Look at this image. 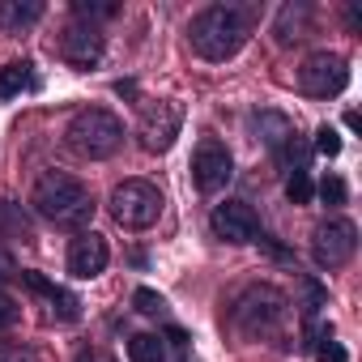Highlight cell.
<instances>
[{"label":"cell","instance_id":"1","mask_svg":"<svg viewBox=\"0 0 362 362\" xmlns=\"http://www.w3.org/2000/svg\"><path fill=\"white\" fill-rule=\"evenodd\" d=\"M247 35H252V18L239 5H209L192 18V30H188L197 56L205 60H230L247 43Z\"/></svg>","mask_w":362,"mask_h":362},{"label":"cell","instance_id":"2","mask_svg":"<svg viewBox=\"0 0 362 362\" xmlns=\"http://www.w3.org/2000/svg\"><path fill=\"white\" fill-rule=\"evenodd\" d=\"M35 214L47 218L52 226H86L94 218V197L81 179L64 175V170H47L39 184H35V197H30Z\"/></svg>","mask_w":362,"mask_h":362},{"label":"cell","instance_id":"3","mask_svg":"<svg viewBox=\"0 0 362 362\" xmlns=\"http://www.w3.org/2000/svg\"><path fill=\"white\" fill-rule=\"evenodd\" d=\"M286 311H290V303H286L281 290H273V286H247V290L235 298V307H230V324H235L247 341H264V337L281 332Z\"/></svg>","mask_w":362,"mask_h":362},{"label":"cell","instance_id":"4","mask_svg":"<svg viewBox=\"0 0 362 362\" xmlns=\"http://www.w3.org/2000/svg\"><path fill=\"white\" fill-rule=\"evenodd\" d=\"M69 145L81 158H111L124 145V124L103 107H86L69 119Z\"/></svg>","mask_w":362,"mask_h":362},{"label":"cell","instance_id":"5","mask_svg":"<svg viewBox=\"0 0 362 362\" xmlns=\"http://www.w3.org/2000/svg\"><path fill=\"white\" fill-rule=\"evenodd\" d=\"M111 218L124 230H145L162 218V192L149 184V179H124V184L111 192Z\"/></svg>","mask_w":362,"mask_h":362},{"label":"cell","instance_id":"6","mask_svg":"<svg viewBox=\"0 0 362 362\" xmlns=\"http://www.w3.org/2000/svg\"><path fill=\"white\" fill-rule=\"evenodd\" d=\"M184 128V103L175 98H162V103H145L141 107V124H136V136L149 153H166Z\"/></svg>","mask_w":362,"mask_h":362},{"label":"cell","instance_id":"7","mask_svg":"<svg viewBox=\"0 0 362 362\" xmlns=\"http://www.w3.org/2000/svg\"><path fill=\"white\" fill-rule=\"evenodd\" d=\"M298 86H303V94H311V98H337V94L349 86V64H345V56H337V52H315V56H307L303 69H298Z\"/></svg>","mask_w":362,"mask_h":362},{"label":"cell","instance_id":"8","mask_svg":"<svg viewBox=\"0 0 362 362\" xmlns=\"http://www.w3.org/2000/svg\"><path fill=\"white\" fill-rule=\"evenodd\" d=\"M358 252V226L349 218H328L315 226V239H311V256L320 269H341L349 264Z\"/></svg>","mask_w":362,"mask_h":362},{"label":"cell","instance_id":"9","mask_svg":"<svg viewBox=\"0 0 362 362\" xmlns=\"http://www.w3.org/2000/svg\"><path fill=\"white\" fill-rule=\"evenodd\" d=\"M230 175H235V158L222 141H201L197 158H192V179H197V188L201 192H222L230 184Z\"/></svg>","mask_w":362,"mask_h":362},{"label":"cell","instance_id":"10","mask_svg":"<svg viewBox=\"0 0 362 362\" xmlns=\"http://www.w3.org/2000/svg\"><path fill=\"white\" fill-rule=\"evenodd\" d=\"M103 52H107V39H103L98 26L73 18V22L60 30V56H64L73 69H94V64L103 60Z\"/></svg>","mask_w":362,"mask_h":362},{"label":"cell","instance_id":"11","mask_svg":"<svg viewBox=\"0 0 362 362\" xmlns=\"http://www.w3.org/2000/svg\"><path fill=\"white\" fill-rule=\"evenodd\" d=\"M209 226H214V235L222 243H256L260 239V218H256V209L247 201H222L214 209Z\"/></svg>","mask_w":362,"mask_h":362},{"label":"cell","instance_id":"12","mask_svg":"<svg viewBox=\"0 0 362 362\" xmlns=\"http://www.w3.org/2000/svg\"><path fill=\"white\" fill-rule=\"evenodd\" d=\"M107 260H111V247H107V239H103V235H94V230L77 235V239H73V247H69V273H73V277H81V281L98 277V273L107 269Z\"/></svg>","mask_w":362,"mask_h":362},{"label":"cell","instance_id":"13","mask_svg":"<svg viewBox=\"0 0 362 362\" xmlns=\"http://www.w3.org/2000/svg\"><path fill=\"white\" fill-rule=\"evenodd\" d=\"M35 294H43L47 298V315L52 320H60V324H73V320H81V298L73 294V290H64V286H56V281H47L43 273H18Z\"/></svg>","mask_w":362,"mask_h":362},{"label":"cell","instance_id":"14","mask_svg":"<svg viewBox=\"0 0 362 362\" xmlns=\"http://www.w3.org/2000/svg\"><path fill=\"white\" fill-rule=\"evenodd\" d=\"M39 18H43V0H0V30L5 35H22Z\"/></svg>","mask_w":362,"mask_h":362},{"label":"cell","instance_id":"15","mask_svg":"<svg viewBox=\"0 0 362 362\" xmlns=\"http://www.w3.org/2000/svg\"><path fill=\"white\" fill-rule=\"evenodd\" d=\"M256 132H260V141H264L273 153H281V149L298 136L294 119H286L281 111H260V115H256Z\"/></svg>","mask_w":362,"mask_h":362},{"label":"cell","instance_id":"16","mask_svg":"<svg viewBox=\"0 0 362 362\" xmlns=\"http://www.w3.org/2000/svg\"><path fill=\"white\" fill-rule=\"evenodd\" d=\"M307 26H311V9L307 5H286L281 13H277V43H298V39H307Z\"/></svg>","mask_w":362,"mask_h":362},{"label":"cell","instance_id":"17","mask_svg":"<svg viewBox=\"0 0 362 362\" xmlns=\"http://www.w3.org/2000/svg\"><path fill=\"white\" fill-rule=\"evenodd\" d=\"M35 86V73H30V60H13L0 69V98H18L22 90Z\"/></svg>","mask_w":362,"mask_h":362},{"label":"cell","instance_id":"18","mask_svg":"<svg viewBox=\"0 0 362 362\" xmlns=\"http://www.w3.org/2000/svg\"><path fill=\"white\" fill-rule=\"evenodd\" d=\"M0 235H9V239H30V218L22 214V205L13 201H0Z\"/></svg>","mask_w":362,"mask_h":362},{"label":"cell","instance_id":"19","mask_svg":"<svg viewBox=\"0 0 362 362\" xmlns=\"http://www.w3.org/2000/svg\"><path fill=\"white\" fill-rule=\"evenodd\" d=\"M162 362H192V341H188L184 328L162 332Z\"/></svg>","mask_w":362,"mask_h":362},{"label":"cell","instance_id":"20","mask_svg":"<svg viewBox=\"0 0 362 362\" xmlns=\"http://www.w3.org/2000/svg\"><path fill=\"white\" fill-rule=\"evenodd\" d=\"M128 358L132 362H162V337L158 332H136L128 341Z\"/></svg>","mask_w":362,"mask_h":362},{"label":"cell","instance_id":"21","mask_svg":"<svg viewBox=\"0 0 362 362\" xmlns=\"http://www.w3.org/2000/svg\"><path fill=\"white\" fill-rule=\"evenodd\" d=\"M73 13H77V22L98 26L103 18H115V13H119V5H115V0H73Z\"/></svg>","mask_w":362,"mask_h":362},{"label":"cell","instance_id":"22","mask_svg":"<svg viewBox=\"0 0 362 362\" xmlns=\"http://www.w3.org/2000/svg\"><path fill=\"white\" fill-rule=\"evenodd\" d=\"M311 175L307 170H290V179H286V197H290V205H307L311 201Z\"/></svg>","mask_w":362,"mask_h":362},{"label":"cell","instance_id":"23","mask_svg":"<svg viewBox=\"0 0 362 362\" xmlns=\"http://www.w3.org/2000/svg\"><path fill=\"white\" fill-rule=\"evenodd\" d=\"M315 358H320V362H349V354L332 341L328 328H315Z\"/></svg>","mask_w":362,"mask_h":362},{"label":"cell","instance_id":"24","mask_svg":"<svg viewBox=\"0 0 362 362\" xmlns=\"http://www.w3.org/2000/svg\"><path fill=\"white\" fill-rule=\"evenodd\" d=\"M132 307H136L141 315H162V311H166V298H162V294H153L149 286H141V290L132 294Z\"/></svg>","mask_w":362,"mask_h":362},{"label":"cell","instance_id":"25","mask_svg":"<svg viewBox=\"0 0 362 362\" xmlns=\"http://www.w3.org/2000/svg\"><path fill=\"white\" fill-rule=\"evenodd\" d=\"M320 201H324V205H345V179L324 175V179H320Z\"/></svg>","mask_w":362,"mask_h":362},{"label":"cell","instance_id":"26","mask_svg":"<svg viewBox=\"0 0 362 362\" xmlns=\"http://www.w3.org/2000/svg\"><path fill=\"white\" fill-rule=\"evenodd\" d=\"M22 320V303L13 298V294H5V290H0V332H5V328H13Z\"/></svg>","mask_w":362,"mask_h":362},{"label":"cell","instance_id":"27","mask_svg":"<svg viewBox=\"0 0 362 362\" xmlns=\"http://www.w3.org/2000/svg\"><path fill=\"white\" fill-rule=\"evenodd\" d=\"M315 149H320L324 158H337V153H341V136H337V128L324 124V128L315 132Z\"/></svg>","mask_w":362,"mask_h":362},{"label":"cell","instance_id":"28","mask_svg":"<svg viewBox=\"0 0 362 362\" xmlns=\"http://www.w3.org/2000/svg\"><path fill=\"white\" fill-rule=\"evenodd\" d=\"M0 362H39L30 345H0Z\"/></svg>","mask_w":362,"mask_h":362},{"label":"cell","instance_id":"29","mask_svg":"<svg viewBox=\"0 0 362 362\" xmlns=\"http://www.w3.org/2000/svg\"><path fill=\"white\" fill-rule=\"evenodd\" d=\"M9 277H18V260L9 247H0V281H9Z\"/></svg>","mask_w":362,"mask_h":362},{"label":"cell","instance_id":"30","mask_svg":"<svg viewBox=\"0 0 362 362\" xmlns=\"http://www.w3.org/2000/svg\"><path fill=\"white\" fill-rule=\"evenodd\" d=\"M73 362H115V358H111L107 349H81V354H77Z\"/></svg>","mask_w":362,"mask_h":362}]
</instances>
